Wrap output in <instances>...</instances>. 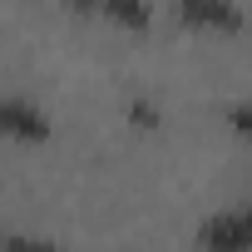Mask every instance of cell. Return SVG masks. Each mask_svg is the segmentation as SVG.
Wrapping results in <instances>:
<instances>
[{
	"label": "cell",
	"mask_w": 252,
	"mask_h": 252,
	"mask_svg": "<svg viewBox=\"0 0 252 252\" xmlns=\"http://www.w3.org/2000/svg\"><path fill=\"white\" fill-rule=\"evenodd\" d=\"M198 247H208V252H242V247H252V203L213 213L198 227Z\"/></svg>",
	"instance_id": "obj_1"
},
{
	"label": "cell",
	"mask_w": 252,
	"mask_h": 252,
	"mask_svg": "<svg viewBox=\"0 0 252 252\" xmlns=\"http://www.w3.org/2000/svg\"><path fill=\"white\" fill-rule=\"evenodd\" d=\"M173 15L193 30H213V35H237L247 25L237 0H173Z\"/></svg>",
	"instance_id": "obj_2"
},
{
	"label": "cell",
	"mask_w": 252,
	"mask_h": 252,
	"mask_svg": "<svg viewBox=\"0 0 252 252\" xmlns=\"http://www.w3.org/2000/svg\"><path fill=\"white\" fill-rule=\"evenodd\" d=\"M45 139H50V119L25 99L0 94V144H45Z\"/></svg>",
	"instance_id": "obj_3"
},
{
	"label": "cell",
	"mask_w": 252,
	"mask_h": 252,
	"mask_svg": "<svg viewBox=\"0 0 252 252\" xmlns=\"http://www.w3.org/2000/svg\"><path fill=\"white\" fill-rule=\"evenodd\" d=\"M89 20H109L119 30H149V0H64Z\"/></svg>",
	"instance_id": "obj_4"
},
{
	"label": "cell",
	"mask_w": 252,
	"mask_h": 252,
	"mask_svg": "<svg viewBox=\"0 0 252 252\" xmlns=\"http://www.w3.org/2000/svg\"><path fill=\"white\" fill-rule=\"evenodd\" d=\"M222 119H227V129H232L242 144H252V104H227Z\"/></svg>",
	"instance_id": "obj_5"
},
{
	"label": "cell",
	"mask_w": 252,
	"mask_h": 252,
	"mask_svg": "<svg viewBox=\"0 0 252 252\" xmlns=\"http://www.w3.org/2000/svg\"><path fill=\"white\" fill-rule=\"evenodd\" d=\"M129 119H134V124H158L154 104H144V99H134V104H129Z\"/></svg>",
	"instance_id": "obj_6"
},
{
	"label": "cell",
	"mask_w": 252,
	"mask_h": 252,
	"mask_svg": "<svg viewBox=\"0 0 252 252\" xmlns=\"http://www.w3.org/2000/svg\"><path fill=\"white\" fill-rule=\"evenodd\" d=\"M0 242H10V237H5V232H0Z\"/></svg>",
	"instance_id": "obj_7"
}]
</instances>
